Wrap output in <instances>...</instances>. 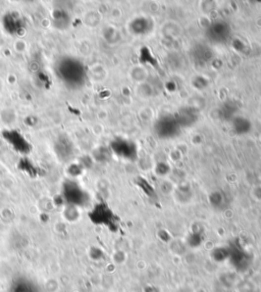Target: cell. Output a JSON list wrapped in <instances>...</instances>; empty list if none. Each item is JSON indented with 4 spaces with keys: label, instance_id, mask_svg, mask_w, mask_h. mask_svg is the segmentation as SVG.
<instances>
[{
    "label": "cell",
    "instance_id": "cell-1",
    "mask_svg": "<svg viewBox=\"0 0 261 292\" xmlns=\"http://www.w3.org/2000/svg\"><path fill=\"white\" fill-rule=\"evenodd\" d=\"M155 132L160 138H172L179 133L180 124L176 116L164 115L155 124Z\"/></svg>",
    "mask_w": 261,
    "mask_h": 292
},
{
    "label": "cell",
    "instance_id": "cell-2",
    "mask_svg": "<svg viewBox=\"0 0 261 292\" xmlns=\"http://www.w3.org/2000/svg\"><path fill=\"white\" fill-rule=\"evenodd\" d=\"M231 35L230 26L225 21H215L206 30V36L213 43H225Z\"/></svg>",
    "mask_w": 261,
    "mask_h": 292
},
{
    "label": "cell",
    "instance_id": "cell-3",
    "mask_svg": "<svg viewBox=\"0 0 261 292\" xmlns=\"http://www.w3.org/2000/svg\"><path fill=\"white\" fill-rule=\"evenodd\" d=\"M176 119H177L178 123L180 124V126L181 125L189 126L196 121L197 114L195 113V111L192 108H183L182 110H180L178 116H176Z\"/></svg>",
    "mask_w": 261,
    "mask_h": 292
},
{
    "label": "cell",
    "instance_id": "cell-4",
    "mask_svg": "<svg viewBox=\"0 0 261 292\" xmlns=\"http://www.w3.org/2000/svg\"><path fill=\"white\" fill-rule=\"evenodd\" d=\"M233 124H234V129H235L236 133H238V134H246L251 129L250 122L245 118H242V116H239V118L234 119Z\"/></svg>",
    "mask_w": 261,
    "mask_h": 292
},
{
    "label": "cell",
    "instance_id": "cell-5",
    "mask_svg": "<svg viewBox=\"0 0 261 292\" xmlns=\"http://www.w3.org/2000/svg\"><path fill=\"white\" fill-rule=\"evenodd\" d=\"M132 25H133L132 29L134 33H137V34L145 33L148 29V21L145 18H138L133 22Z\"/></svg>",
    "mask_w": 261,
    "mask_h": 292
}]
</instances>
